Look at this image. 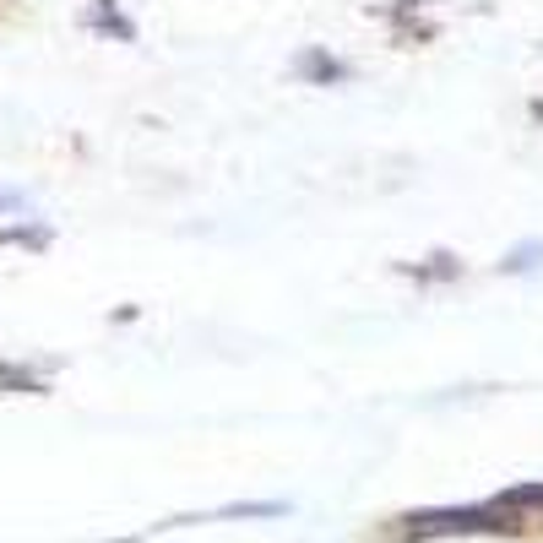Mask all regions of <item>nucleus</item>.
Instances as JSON below:
<instances>
[{
  "instance_id": "obj_3",
  "label": "nucleus",
  "mask_w": 543,
  "mask_h": 543,
  "mask_svg": "<svg viewBox=\"0 0 543 543\" xmlns=\"http://www.w3.org/2000/svg\"><path fill=\"white\" fill-rule=\"evenodd\" d=\"M500 506H511V511H517V506H543V484H528V490H511V495H506Z\"/></svg>"
},
{
  "instance_id": "obj_4",
  "label": "nucleus",
  "mask_w": 543,
  "mask_h": 543,
  "mask_svg": "<svg viewBox=\"0 0 543 543\" xmlns=\"http://www.w3.org/2000/svg\"><path fill=\"white\" fill-rule=\"evenodd\" d=\"M305 71H310V76H326V82H337V76H343V65H337V60H326V54H310V60H305Z\"/></svg>"
},
{
  "instance_id": "obj_2",
  "label": "nucleus",
  "mask_w": 543,
  "mask_h": 543,
  "mask_svg": "<svg viewBox=\"0 0 543 543\" xmlns=\"http://www.w3.org/2000/svg\"><path fill=\"white\" fill-rule=\"evenodd\" d=\"M543 261V245H522V250H511V261H506V272H533Z\"/></svg>"
},
{
  "instance_id": "obj_1",
  "label": "nucleus",
  "mask_w": 543,
  "mask_h": 543,
  "mask_svg": "<svg viewBox=\"0 0 543 543\" xmlns=\"http://www.w3.org/2000/svg\"><path fill=\"white\" fill-rule=\"evenodd\" d=\"M413 533H484V528H506L490 511H430V517H408Z\"/></svg>"
},
{
  "instance_id": "obj_5",
  "label": "nucleus",
  "mask_w": 543,
  "mask_h": 543,
  "mask_svg": "<svg viewBox=\"0 0 543 543\" xmlns=\"http://www.w3.org/2000/svg\"><path fill=\"white\" fill-rule=\"evenodd\" d=\"M0 207H16V196H5V190H0Z\"/></svg>"
}]
</instances>
